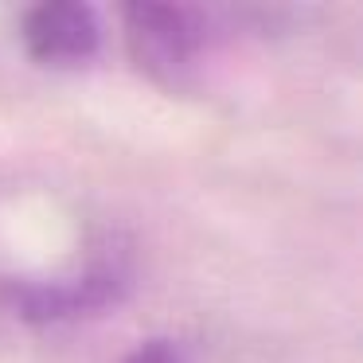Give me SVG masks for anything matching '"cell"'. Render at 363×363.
I'll use <instances>...</instances> for the list:
<instances>
[{
  "mask_svg": "<svg viewBox=\"0 0 363 363\" xmlns=\"http://www.w3.org/2000/svg\"><path fill=\"white\" fill-rule=\"evenodd\" d=\"M129 289V262L125 254H102L86 269H74L67 277H9L0 281V301L28 324H63L74 316H90L118 305Z\"/></svg>",
  "mask_w": 363,
  "mask_h": 363,
  "instance_id": "cell-1",
  "label": "cell"
},
{
  "mask_svg": "<svg viewBox=\"0 0 363 363\" xmlns=\"http://www.w3.org/2000/svg\"><path fill=\"white\" fill-rule=\"evenodd\" d=\"M121 16H125V43L133 63L164 86L188 79V71L211 40V20L188 4L145 0V4H129Z\"/></svg>",
  "mask_w": 363,
  "mask_h": 363,
  "instance_id": "cell-2",
  "label": "cell"
},
{
  "mask_svg": "<svg viewBox=\"0 0 363 363\" xmlns=\"http://www.w3.org/2000/svg\"><path fill=\"white\" fill-rule=\"evenodd\" d=\"M24 51L40 67H86L102 48V24L98 12L79 0H43L20 20Z\"/></svg>",
  "mask_w": 363,
  "mask_h": 363,
  "instance_id": "cell-3",
  "label": "cell"
},
{
  "mask_svg": "<svg viewBox=\"0 0 363 363\" xmlns=\"http://www.w3.org/2000/svg\"><path fill=\"white\" fill-rule=\"evenodd\" d=\"M125 363H188V352L172 336H149L125 355Z\"/></svg>",
  "mask_w": 363,
  "mask_h": 363,
  "instance_id": "cell-4",
  "label": "cell"
}]
</instances>
